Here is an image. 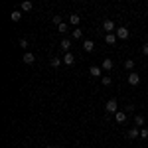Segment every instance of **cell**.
Instances as JSON below:
<instances>
[{
  "label": "cell",
  "instance_id": "cell-7",
  "mask_svg": "<svg viewBox=\"0 0 148 148\" xmlns=\"http://www.w3.org/2000/svg\"><path fill=\"white\" fill-rule=\"evenodd\" d=\"M113 59H109V57H105V59H103V63H101V69H105V71H111V69H113Z\"/></svg>",
  "mask_w": 148,
  "mask_h": 148
},
{
  "label": "cell",
  "instance_id": "cell-1",
  "mask_svg": "<svg viewBox=\"0 0 148 148\" xmlns=\"http://www.w3.org/2000/svg\"><path fill=\"white\" fill-rule=\"evenodd\" d=\"M105 111H107V114H116V113H119L116 99H109V101L105 103Z\"/></svg>",
  "mask_w": 148,
  "mask_h": 148
},
{
  "label": "cell",
  "instance_id": "cell-21",
  "mask_svg": "<svg viewBox=\"0 0 148 148\" xmlns=\"http://www.w3.org/2000/svg\"><path fill=\"white\" fill-rule=\"evenodd\" d=\"M101 83L105 85V87H107V85H111V83H113V79H111L109 75H105V77H101Z\"/></svg>",
  "mask_w": 148,
  "mask_h": 148
},
{
  "label": "cell",
  "instance_id": "cell-27",
  "mask_svg": "<svg viewBox=\"0 0 148 148\" xmlns=\"http://www.w3.org/2000/svg\"><path fill=\"white\" fill-rule=\"evenodd\" d=\"M47 148H57V146H53V144H51V146H47Z\"/></svg>",
  "mask_w": 148,
  "mask_h": 148
},
{
  "label": "cell",
  "instance_id": "cell-22",
  "mask_svg": "<svg viewBox=\"0 0 148 148\" xmlns=\"http://www.w3.org/2000/svg\"><path fill=\"white\" fill-rule=\"evenodd\" d=\"M140 138H148V128H140Z\"/></svg>",
  "mask_w": 148,
  "mask_h": 148
},
{
  "label": "cell",
  "instance_id": "cell-19",
  "mask_svg": "<svg viewBox=\"0 0 148 148\" xmlns=\"http://www.w3.org/2000/svg\"><path fill=\"white\" fill-rule=\"evenodd\" d=\"M138 134H140V132H138V128H136V126H132V128L128 130V134H126V136H128V138H138Z\"/></svg>",
  "mask_w": 148,
  "mask_h": 148
},
{
  "label": "cell",
  "instance_id": "cell-12",
  "mask_svg": "<svg viewBox=\"0 0 148 148\" xmlns=\"http://www.w3.org/2000/svg\"><path fill=\"white\" fill-rule=\"evenodd\" d=\"M83 49H85V51H93V49H95V42H93V40H85V42H83Z\"/></svg>",
  "mask_w": 148,
  "mask_h": 148
},
{
  "label": "cell",
  "instance_id": "cell-6",
  "mask_svg": "<svg viewBox=\"0 0 148 148\" xmlns=\"http://www.w3.org/2000/svg\"><path fill=\"white\" fill-rule=\"evenodd\" d=\"M22 59H24V63H28V65H34V61H36V56L32 53V51H26Z\"/></svg>",
  "mask_w": 148,
  "mask_h": 148
},
{
  "label": "cell",
  "instance_id": "cell-23",
  "mask_svg": "<svg viewBox=\"0 0 148 148\" xmlns=\"http://www.w3.org/2000/svg\"><path fill=\"white\" fill-rule=\"evenodd\" d=\"M53 24H56V26H61V16H53Z\"/></svg>",
  "mask_w": 148,
  "mask_h": 148
},
{
  "label": "cell",
  "instance_id": "cell-3",
  "mask_svg": "<svg viewBox=\"0 0 148 148\" xmlns=\"http://www.w3.org/2000/svg\"><path fill=\"white\" fill-rule=\"evenodd\" d=\"M138 83H140V75H138L136 71H132V73H128V85H132V87H136Z\"/></svg>",
  "mask_w": 148,
  "mask_h": 148
},
{
  "label": "cell",
  "instance_id": "cell-11",
  "mask_svg": "<svg viewBox=\"0 0 148 148\" xmlns=\"http://www.w3.org/2000/svg\"><path fill=\"white\" fill-rule=\"evenodd\" d=\"M114 119H116V123L125 125V123H126V113H125V111H119V113L114 114Z\"/></svg>",
  "mask_w": 148,
  "mask_h": 148
},
{
  "label": "cell",
  "instance_id": "cell-26",
  "mask_svg": "<svg viewBox=\"0 0 148 148\" xmlns=\"http://www.w3.org/2000/svg\"><path fill=\"white\" fill-rule=\"evenodd\" d=\"M142 53H144V56H148V44H144V46H142Z\"/></svg>",
  "mask_w": 148,
  "mask_h": 148
},
{
  "label": "cell",
  "instance_id": "cell-8",
  "mask_svg": "<svg viewBox=\"0 0 148 148\" xmlns=\"http://www.w3.org/2000/svg\"><path fill=\"white\" fill-rule=\"evenodd\" d=\"M73 63H75V56H73L71 51L65 53V56H63V65H73Z\"/></svg>",
  "mask_w": 148,
  "mask_h": 148
},
{
  "label": "cell",
  "instance_id": "cell-13",
  "mask_svg": "<svg viewBox=\"0 0 148 148\" xmlns=\"http://www.w3.org/2000/svg\"><path fill=\"white\" fill-rule=\"evenodd\" d=\"M32 8H34V4H32L30 0H26V2H22V4H20V10H22V12H30Z\"/></svg>",
  "mask_w": 148,
  "mask_h": 148
},
{
  "label": "cell",
  "instance_id": "cell-14",
  "mask_svg": "<svg viewBox=\"0 0 148 148\" xmlns=\"http://www.w3.org/2000/svg\"><path fill=\"white\" fill-rule=\"evenodd\" d=\"M116 40H119V38H116V34H107V36H105V44H109V46H113Z\"/></svg>",
  "mask_w": 148,
  "mask_h": 148
},
{
  "label": "cell",
  "instance_id": "cell-5",
  "mask_svg": "<svg viewBox=\"0 0 148 148\" xmlns=\"http://www.w3.org/2000/svg\"><path fill=\"white\" fill-rule=\"evenodd\" d=\"M103 69L101 67H97V65H91V69H89V75H91V77H97V79H101L103 75Z\"/></svg>",
  "mask_w": 148,
  "mask_h": 148
},
{
  "label": "cell",
  "instance_id": "cell-4",
  "mask_svg": "<svg viewBox=\"0 0 148 148\" xmlns=\"http://www.w3.org/2000/svg\"><path fill=\"white\" fill-rule=\"evenodd\" d=\"M103 28H105V32H107V34L116 32V30H114V22H113V20H105V22H103Z\"/></svg>",
  "mask_w": 148,
  "mask_h": 148
},
{
  "label": "cell",
  "instance_id": "cell-18",
  "mask_svg": "<svg viewBox=\"0 0 148 148\" xmlns=\"http://www.w3.org/2000/svg\"><path fill=\"white\" fill-rule=\"evenodd\" d=\"M134 65H136V63H134V61H132V59H126V61H125V69H128V71H130V73H132V71H134Z\"/></svg>",
  "mask_w": 148,
  "mask_h": 148
},
{
  "label": "cell",
  "instance_id": "cell-20",
  "mask_svg": "<svg viewBox=\"0 0 148 148\" xmlns=\"http://www.w3.org/2000/svg\"><path fill=\"white\" fill-rule=\"evenodd\" d=\"M134 123H136V126H144V116L142 114H136L134 116Z\"/></svg>",
  "mask_w": 148,
  "mask_h": 148
},
{
  "label": "cell",
  "instance_id": "cell-9",
  "mask_svg": "<svg viewBox=\"0 0 148 148\" xmlns=\"http://www.w3.org/2000/svg\"><path fill=\"white\" fill-rule=\"evenodd\" d=\"M69 47H71V40H61L59 49H61V51H65V53H69Z\"/></svg>",
  "mask_w": 148,
  "mask_h": 148
},
{
  "label": "cell",
  "instance_id": "cell-24",
  "mask_svg": "<svg viewBox=\"0 0 148 148\" xmlns=\"http://www.w3.org/2000/svg\"><path fill=\"white\" fill-rule=\"evenodd\" d=\"M57 28H59V32H61V34H63V32H67V24H65V22L61 24V26H57Z\"/></svg>",
  "mask_w": 148,
  "mask_h": 148
},
{
  "label": "cell",
  "instance_id": "cell-10",
  "mask_svg": "<svg viewBox=\"0 0 148 148\" xmlns=\"http://www.w3.org/2000/svg\"><path fill=\"white\" fill-rule=\"evenodd\" d=\"M79 22H81V16H79V14H71V16H69V24H71V26H75V28H77Z\"/></svg>",
  "mask_w": 148,
  "mask_h": 148
},
{
  "label": "cell",
  "instance_id": "cell-15",
  "mask_svg": "<svg viewBox=\"0 0 148 148\" xmlns=\"http://www.w3.org/2000/svg\"><path fill=\"white\" fill-rule=\"evenodd\" d=\"M12 22H20L22 20V10H12Z\"/></svg>",
  "mask_w": 148,
  "mask_h": 148
},
{
  "label": "cell",
  "instance_id": "cell-16",
  "mask_svg": "<svg viewBox=\"0 0 148 148\" xmlns=\"http://www.w3.org/2000/svg\"><path fill=\"white\" fill-rule=\"evenodd\" d=\"M71 38H73V40H81V38H83V30H79V28H75V30L71 32Z\"/></svg>",
  "mask_w": 148,
  "mask_h": 148
},
{
  "label": "cell",
  "instance_id": "cell-25",
  "mask_svg": "<svg viewBox=\"0 0 148 148\" xmlns=\"http://www.w3.org/2000/svg\"><path fill=\"white\" fill-rule=\"evenodd\" d=\"M20 47H28V40H26V38L20 40Z\"/></svg>",
  "mask_w": 148,
  "mask_h": 148
},
{
  "label": "cell",
  "instance_id": "cell-17",
  "mask_svg": "<svg viewBox=\"0 0 148 148\" xmlns=\"http://www.w3.org/2000/svg\"><path fill=\"white\" fill-rule=\"evenodd\" d=\"M61 63H63V59H59V57H53V59L49 61V65H51L53 69H57L59 65H61Z\"/></svg>",
  "mask_w": 148,
  "mask_h": 148
},
{
  "label": "cell",
  "instance_id": "cell-2",
  "mask_svg": "<svg viewBox=\"0 0 148 148\" xmlns=\"http://www.w3.org/2000/svg\"><path fill=\"white\" fill-rule=\"evenodd\" d=\"M114 34H116V38H119V40H126V38L130 36V32H128V28L121 26V28H116V32H114Z\"/></svg>",
  "mask_w": 148,
  "mask_h": 148
}]
</instances>
